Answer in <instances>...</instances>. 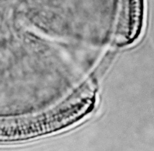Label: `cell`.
Instances as JSON below:
<instances>
[{
    "instance_id": "cell-1",
    "label": "cell",
    "mask_w": 154,
    "mask_h": 151,
    "mask_svg": "<svg viewBox=\"0 0 154 151\" xmlns=\"http://www.w3.org/2000/svg\"><path fill=\"white\" fill-rule=\"evenodd\" d=\"M143 0H129V34L131 39L138 34L143 17Z\"/></svg>"
}]
</instances>
